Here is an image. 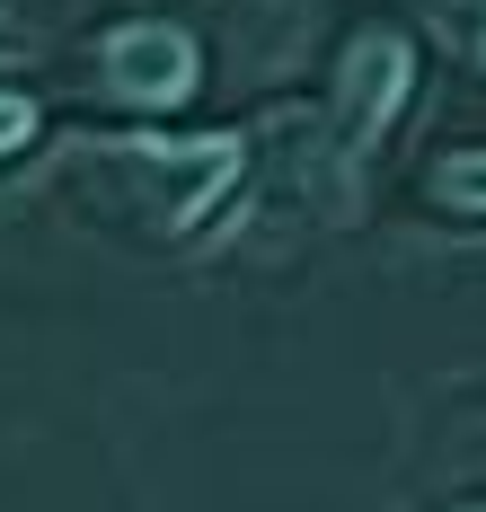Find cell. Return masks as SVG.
<instances>
[{"label": "cell", "mask_w": 486, "mask_h": 512, "mask_svg": "<svg viewBox=\"0 0 486 512\" xmlns=\"http://www.w3.org/2000/svg\"><path fill=\"white\" fill-rule=\"evenodd\" d=\"M27 124H36L27 98H0V151H18V142H27Z\"/></svg>", "instance_id": "5"}, {"label": "cell", "mask_w": 486, "mask_h": 512, "mask_svg": "<svg viewBox=\"0 0 486 512\" xmlns=\"http://www.w3.org/2000/svg\"><path fill=\"white\" fill-rule=\"evenodd\" d=\"M133 159H151V168H177V142H133ZM186 195H177V221H195V212L213 204L221 186L239 177V142H186Z\"/></svg>", "instance_id": "3"}, {"label": "cell", "mask_w": 486, "mask_h": 512, "mask_svg": "<svg viewBox=\"0 0 486 512\" xmlns=\"http://www.w3.org/2000/svg\"><path fill=\"white\" fill-rule=\"evenodd\" d=\"M107 71H115V89L142 98V106H168V98L195 89V53H186V36H168V27H124L107 45Z\"/></svg>", "instance_id": "2"}, {"label": "cell", "mask_w": 486, "mask_h": 512, "mask_svg": "<svg viewBox=\"0 0 486 512\" xmlns=\"http://www.w3.org/2000/svg\"><path fill=\"white\" fill-rule=\"evenodd\" d=\"M442 195L460 212H486V151H460L451 168H442Z\"/></svg>", "instance_id": "4"}, {"label": "cell", "mask_w": 486, "mask_h": 512, "mask_svg": "<svg viewBox=\"0 0 486 512\" xmlns=\"http://www.w3.org/2000/svg\"><path fill=\"white\" fill-rule=\"evenodd\" d=\"M478 62H486V27H478Z\"/></svg>", "instance_id": "6"}, {"label": "cell", "mask_w": 486, "mask_h": 512, "mask_svg": "<svg viewBox=\"0 0 486 512\" xmlns=\"http://www.w3.org/2000/svg\"><path fill=\"white\" fill-rule=\"evenodd\" d=\"M398 98H407V45L398 36H354L345 80H336V133H345V151L380 142V124L398 115Z\"/></svg>", "instance_id": "1"}]
</instances>
